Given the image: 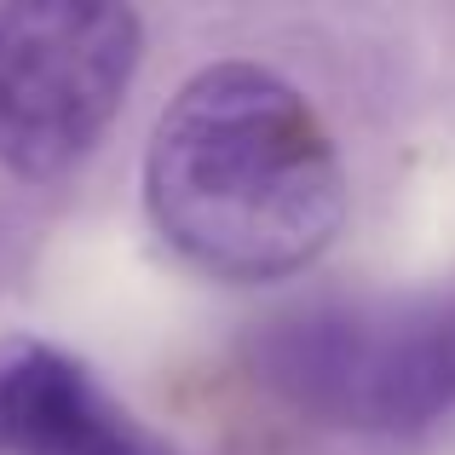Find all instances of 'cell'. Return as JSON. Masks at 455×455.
I'll return each instance as SVG.
<instances>
[{"label": "cell", "mask_w": 455, "mask_h": 455, "mask_svg": "<svg viewBox=\"0 0 455 455\" xmlns=\"http://www.w3.org/2000/svg\"><path fill=\"white\" fill-rule=\"evenodd\" d=\"M150 225L190 271L277 283L346 225V173L317 110L266 64H208L145 150Z\"/></svg>", "instance_id": "1"}, {"label": "cell", "mask_w": 455, "mask_h": 455, "mask_svg": "<svg viewBox=\"0 0 455 455\" xmlns=\"http://www.w3.org/2000/svg\"><path fill=\"white\" fill-rule=\"evenodd\" d=\"M248 357L259 387L334 433L410 438L455 415V300L289 311Z\"/></svg>", "instance_id": "2"}, {"label": "cell", "mask_w": 455, "mask_h": 455, "mask_svg": "<svg viewBox=\"0 0 455 455\" xmlns=\"http://www.w3.org/2000/svg\"><path fill=\"white\" fill-rule=\"evenodd\" d=\"M139 41L133 0H0V167L64 179L116 122Z\"/></svg>", "instance_id": "3"}, {"label": "cell", "mask_w": 455, "mask_h": 455, "mask_svg": "<svg viewBox=\"0 0 455 455\" xmlns=\"http://www.w3.org/2000/svg\"><path fill=\"white\" fill-rule=\"evenodd\" d=\"M0 455H167L81 357L52 340H0Z\"/></svg>", "instance_id": "4"}]
</instances>
